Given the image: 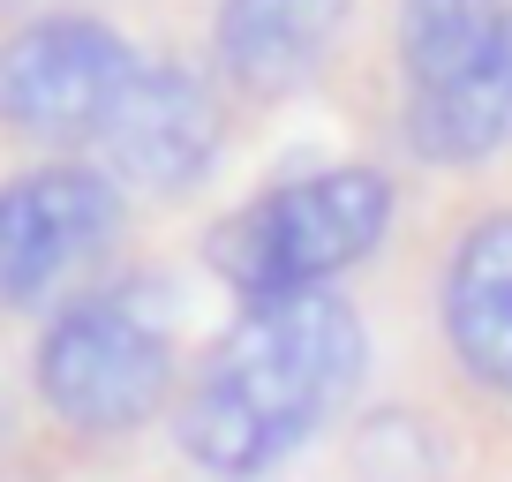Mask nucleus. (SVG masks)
<instances>
[{
    "mask_svg": "<svg viewBox=\"0 0 512 482\" xmlns=\"http://www.w3.org/2000/svg\"><path fill=\"white\" fill-rule=\"evenodd\" d=\"M400 174L377 159H324L302 174L264 181L234 211L204 226V264L241 309L332 294L339 279L369 272L400 234Z\"/></svg>",
    "mask_w": 512,
    "mask_h": 482,
    "instance_id": "7ed1b4c3",
    "label": "nucleus"
},
{
    "mask_svg": "<svg viewBox=\"0 0 512 482\" xmlns=\"http://www.w3.org/2000/svg\"><path fill=\"white\" fill-rule=\"evenodd\" d=\"M384 129H392L400 159L422 166V174H490L497 159H512V31L452 91L392 106Z\"/></svg>",
    "mask_w": 512,
    "mask_h": 482,
    "instance_id": "1a4fd4ad",
    "label": "nucleus"
},
{
    "mask_svg": "<svg viewBox=\"0 0 512 482\" xmlns=\"http://www.w3.org/2000/svg\"><path fill=\"white\" fill-rule=\"evenodd\" d=\"M422 324L452 392L512 415V204H467L430 241Z\"/></svg>",
    "mask_w": 512,
    "mask_h": 482,
    "instance_id": "0eeeda50",
    "label": "nucleus"
},
{
    "mask_svg": "<svg viewBox=\"0 0 512 482\" xmlns=\"http://www.w3.org/2000/svg\"><path fill=\"white\" fill-rule=\"evenodd\" d=\"M354 31H362V0H211L196 53L241 113H272L317 91Z\"/></svg>",
    "mask_w": 512,
    "mask_h": 482,
    "instance_id": "6e6552de",
    "label": "nucleus"
},
{
    "mask_svg": "<svg viewBox=\"0 0 512 482\" xmlns=\"http://www.w3.org/2000/svg\"><path fill=\"white\" fill-rule=\"evenodd\" d=\"M181 377V287L151 264H121L113 279L83 287L76 302L38 317L23 347V392L68 445H128L159 430Z\"/></svg>",
    "mask_w": 512,
    "mask_h": 482,
    "instance_id": "f03ea898",
    "label": "nucleus"
},
{
    "mask_svg": "<svg viewBox=\"0 0 512 482\" xmlns=\"http://www.w3.org/2000/svg\"><path fill=\"white\" fill-rule=\"evenodd\" d=\"M46 8H76V0H0V23H16V16H46Z\"/></svg>",
    "mask_w": 512,
    "mask_h": 482,
    "instance_id": "9b49d317",
    "label": "nucleus"
},
{
    "mask_svg": "<svg viewBox=\"0 0 512 482\" xmlns=\"http://www.w3.org/2000/svg\"><path fill=\"white\" fill-rule=\"evenodd\" d=\"M144 53V38L98 8L0 23V144H16L23 159H91Z\"/></svg>",
    "mask_w": 512,
    "mask_h": 482,
    "instance_id": "39448f33",
    "label": "nucleus"
},
{
    "mask_svg": "<svg viewBox=\"0 0 512 482\" xmlns=\"http://www.w3.org/2000/svg\"><path fill=\"white\" fill-rule=\"evenodd\" d=\"M128 241L136 204L98 159H16L0 174V324H38L113 279Z\"/></svg>",
    "mask_w": 512,
    "mask_h": 482,
    "instance_id": "20e7f679",
    "label": "nucleus"
},
{
    "mask_svg": "<svg viewBox=\"0 0 512 482\" xmlns=\"http://www.w3.org/2000/svg\"><path fill=\"white\" fill-rule=\"evenodd\" d=\"M505 31H512V0H384V91H392V106L452 91L467 68L490 61Z\"/></svg>",
    "mask_w": 512,
    "mask_h": 482,
    "instance_id": "9d476101",
    "label": "nucleus"
},
{
    "mask_svg": "<svg viewBox=\"0 0 512 482\" xmlns=\"http://www.w3.org/2000/svg\"><path fill=\"white\" fill-rule=\"evenodd\" d=\"M234 136H241V106L219 91L204 53L151 46L144 68L128 76V91L113 98L91 159L121 181V196L136 211H159V204L204 196L219 181Z\"/></svg>",
    "mask_w": 512,
    "mask_h": 482,
    "instance_id": "423d86ee",
    "label": "nucleus"
},
{
    "mask_svg": "<svg viewBox=\"0 0 512 482\" xmlns=\"http://www.w3.org/2000/svg\"><path fill=\"white\" fill-rule=\"evenodd\" d=\"M377 339L354 294L249 302L204 339L174 392V452L211 482H264L302 460L369 385Z\"/></svg>",
    "mask_w": 512,
    "mask_h": 482,
    "instance_id": "f257e3e1",
    "label": "nucleus"
}]
</instances>
